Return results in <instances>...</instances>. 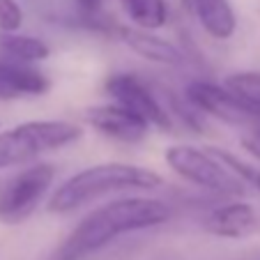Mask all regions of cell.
I'll use <instances>...</instances> for the list:
<instances>
[{
  "label": "cell",
  "mask_w": 260,
  "mask_h": 260,
  "mask_svg": "<svg viewBox=\"0 0 260 260\" xmlns=\"http://www.w3.org/2000/svg\"><path fill=\"white\" fill-rule=\"evenodd\" d=\"M49 90L51 79L42 69L0 58V102L44 97Z\"/></svg>",
  "instance_id": "30bf717a"
},
{
  "label": "cell",
  "mask_w": 260,
  "mask_h": 260,
  "mask_svg": "<svg viewBox=\"0 0 260 260\" xmlns=\"http://www.w3.org/2000/svg\"><path fill=\"white\" fill-rule=\"evenodd\" d=\"M223 85L249 104H253L255 108H260V72H251V69L233 72L223 79Z\"/></svg>",
  "instance_id": "2e32d148"
},
{
  "label": "cell",
  "mask_w": 260,
  "mask_h": 260,
  "mask_svg": "<svg viewBox=\"0 0 260 260\" xmlns=\"http://www.w3.org/2000/svg\"><path fill=\"white\" fill-rule=\"evenodd\" d=\"M210 150H212V152H214L219 159H223V161H226L228 166H231L233 171H235L237 175H240L242 180L246 182V184H251V187H253L255 191L260 193V168H253V166H249V164L240 161L235 154L226 152V150H216V147H210Z\"/></svg>",
  "instance_id": "e0dca14e"
},
{
  "label": "cell",
  "mask_w": 260,
  "mask_h": 260,
  "mask_svg": "<svg viewBox=\"0 0 260 260\" xmlns=\"http://www.w3.org/2000/svg\"><path fill=\"white\" fill-rule=\"evenodd\" d=\"M240 145H242V150H246L251 157L260 161V127L244 129V134L240 138Z\"/></svg>",
  "instance_id": "d6986e66"
},
{
  "label": "cell",
  "mask_w": 260,
  "mask_h": 260,
  "mask_svg": "<svg viewBox=\"0 0 260 260\" xmlns=\"http://www.w3.org/2000/svg\"><path fill=\"white\" fill-rule=\"evenodd\" d=\"M182 7L201 23L212 40L226 42L237 32V16L231 0H182Z\"/></svg>",
  "instance_id": "7c38bea8"
},
{
  "label": "cell",
  "mask_w": 260,
  "mask_h": 260,
  "mask_svg": "<svg viewBox=\"0 0 260 260\" xmlns=\"http://www.w3.org/2000/svg\"><path fill=\"white\" fill-rule=\"evenodd\" d=\"M83 129L69 120H28L0 132V171L28 166L49 152L81 141Z\"/></svg>",
  "instance_id": "3957f363"
},
{
  "label": "cell",
  "mask_w": 260,
  "mask_h": 260,
  "mask_svg": "<svg viewBox=\"0 0 260 260\" xmlns=\"http://www.w3.org/2000/svg\"><path fill=\"white\" fill-rule=\"evenodd\" d=\"M83 120L97 134L120 143H141L152 129V124L147 120H143L141 115H136L134 111L115 102L88 108L83 113Z\"/></svg>",
  "instance_id": "ba28073f"
},
{
  "label": "cell",
  "mask_w": 260,
  "mask_h": 260,
  "mask_svg": "<svg viewBox=\"0 0 260 260\" xmlns=\"http://www.w3.org/2000/svg\"><path fill=\"white\" fill-rule=\"evenodd\" d=\"M51 55V46L40 37L21 32H0V58L12 62L37 64Z\"/></svg>",
  "instance_id": "5bb4252c"
},
{
  "label": "cell",
  "mask_w": 260,
  "mask_h": 260,
  "mask_svg": "<svg viewBox=\"0 0 260 260\" xmlns=\"http://www.w3.org/2000/svg\"><path fill=\"white\" fill-rule=\"evenodd\" d=\"M23 25V7L19 0H0V32H19Z\"/></svg>",
  "instance_id": "ac0fdd59"
},
{
  "label": "cell",
  "mask_w": 260,
  "mask_h": 260,
  "mask_svg": "<svg viewBox=\"0 0 260 260\" xmlns=\"http://www.w3.org/2000/svg\"><path fill=\"white\" fill-rule=\"evenodd\" d=\"M55 182V166L49 161H32L0 182V223L19 226L49 201Z\"/></svg>",
  "instance_id": "5b68a950"
},
{
  "label": "cell",
  "mask_w": 260,
  "mask_h": 260,
  "mask_svg": "<svg viewBox=\"0 0 260 260\" xmlns=\"http://www.w3.org/2000/svg\"><path fill=\"white\" fill-rule=\"evenodd\" d=\"M164 184L161 175L152 168L124 161H104L69 175L51 191L46 201L49 214H69L79 207L104 196L124 191H154Z\"/></svg>",
  "instance_id": "7a4b0ae2"
},
{
  "label": "cell",
  "mask_w": 260,
  "mask_h": 260,
  "mask_svg": "<svg viewBox=\"0 0 260 260\" xmlns=\"http://www.w3.org/2000/svg\"><path fill=\"white\" fill-rule=\"evenodd\" d=\"M129 23L143 30H161L168 23L166 0H120Z\"/></svg>",
  "instance_id": "9a60e30c"
},
{
  "label": "cell",
  "mask_w": 260,
  "mask_h": 260,
  "mask_svg": "<svg viewBox=\"0 0 260 260\" xmlns=\"http://www.w3.org/2000/svg\"><path fill=\"white\" fill-rule=\"evenodd\" d=\"M113 3L120 5V0H72L74 23L92 32L118 37L122 23L113 14Z\"/></svg>",
  "instance_id": "4fadbf2b"
},
{
  "label": "cell",
  "mask_w": 260,
  "mask_h": 260,
  "mask_svg": "<svg viewBox=\"0 0 260 260\" xmlns=\"http://www.w3.org/2000/svg\"><path fill=\"white\" fill-rule=\"evenodd\" d=\"M164 161L168 164L177 177H182L189 184H196L198 189H205L216 196L237 198L246 193V184L223 159H219L210 147H193V145H171L164 152Z\"/></svg>",
  "instance_id": "277c9868"
},
{
  "label": "cell",
  "mask_w": 260,
  "mask_h": 260,
  "mask_svg": "<svg viewBox=\"0 0 260 260\" xmlns=\"http://www.w3.org/2000/svg\"><path fill=\"white\" fill-rule=\"evenodd\" d=\"M171 219V207L159 198L124 196L88 212L72 228L49 260H83L118 237L157 228Z\"/></svg>",
  "instance_id": "6da1fadb"
},
{
  "label": "cell",
  "mask_w": 260,
  "mask_h": 260,
  "mask_svg": "<svg viewBox=\"0 0 260 260\" xmlns=\"http://www.w3.org/2000/svg\"><path fill=\"white\" fill-rule=\"evenodd\" d=\"M258 228V214L246 201H228L212 207L203 219V231L221 240H242Z\"/></svg>",
  "instance_id": "9c48e42d"
},
{
  "label": "cell",
  "mask_w": 260,
  "mask_h": 260,
  "mask_svg": "<svg viewBox=\"0 0 260 260\" xmlns=\"http://www.w3.org/2000/svg\"><path fill=\"white\" fill-rule=\"evenodd\" d=\"M184 97L203 115H210V118H216L221 122L233 124V127H242V129L260 127V108H255L253 104H249L240 94L228 90L226 85L198 79L187 85Z\"/></svg>",
  "instance_id": "8992f818"
},
{
  "label": "cell",
  "mask_w": 260,
  "mask_h": 260,
  "mask_svg": "<svg viewBox=\"0 0 260 260\" xmlns=\"http://www.w3.org/2000/svg\"><path fill=\"white\" fill-rule=\"evenodd\" d=\"M104 90L111 102L134 111L143 120L152 124L159 132H173V115L168 113L166 104L147 88L143 79L132 72H113L104 81Z\"/></svg>",
  "instance_id": "52a82bcc"
},
{
  "label": "cell",
  "mask_w": 260,
  "mask_h": 260,
  "mask_svg": "<svg viewBox=\"0 0 260 260\" xmlns=\"http://www.w3.org/2000/svg\"><path fill=\"white\" fill-rule=\"evenodd\" d=\"M118 40L147 62L164 64V67H182L184 64V53L180 51V46H175L166 37H159L157 30H143L136 25L122 23L118 30Z\"/></svg>",
  "instance_id": "8fae6325"
}]
</instances>
